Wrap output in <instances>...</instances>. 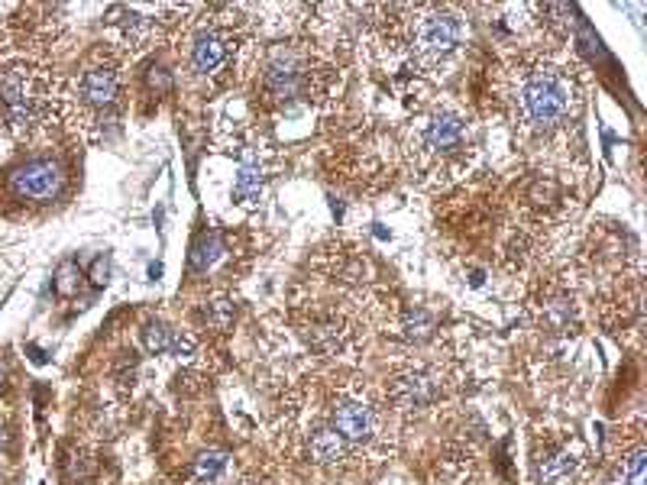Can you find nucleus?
<instances>
[{"label": "nucleus", "mask_w": 647, "mask_h": 485, "mask_svg": "<svg viewBox=\"0 0 647 485\" xmlns=\"http://www.w3.org/2000/svg\"><path fill=\"white\" fill-rule=\"evenodd\" d=\"M499 101L528 146H550L570 136L583 114L580 72L550 52L515 55L499 75Z\"/></svg>", "instance_id": "f257e3e1"}, {"label": "nucleus", "mask_w": 647, "mask_h": 485, "mask_svg": "<svg viewBox=\"0 0 647 485\" xmlns=\"http://www.w3.org/2000/svg\"><path fill=\"white\" fill-rule=\"evenodd\" d=\"M479 156V127L460 104L444 101L411 120L402 143L408 175L421 185L447 188L473 169Z\"/></svg>", "instance_id": "f03ea898"}, {"label": "nucleus", "mask_w": 647, "mask_h": 485, "mask_svg": "<svg viewBox=\"0 0 647 485\" xmlns=\"http://www.w3.org/2000/svg\"><path fill=\"white\" fill-rule=\"evenodd\" d=\"M337 68L311 43H279L269 46L256 75V97L266 110L288 114V110L321 104L334 91Z\"/></svg>", "instance_id": "7ed1b4c3"}, {"label": "nucleus", "mask_w": 647, "mask_h": 485, "mask_svg": "<svg viewBox=\"0 0 647 485\" xmlns=\"http://www.w3.org/2000/svg\"><path fill=\"white\" fill-rule=\"evenodd\" d=\"M55 107L52 81L39 65L10 62L0 68V123L26 140L49 123Z\"/></svg>", "instance_id": "20e7f679"}, {"label": "nucleus", "mask_w": 647, "mask_h": 485, "mask_svg": "<svg viewBox=\"0 0 647 485\" xmlns=\"http://www.w3.org/2000/svg\"><path fill=\"white\" fill-rule=\"evenodd\" d=\"M327 421L343 440H347V447L353 453H360L379 440V431H382L379 398L369 392L360 379L340 382L334 385V392H330Z\"/></svg>", "instance_id": "39448f33"}, {"label": "nucleus", "mask_w": 647, "mask_h": 485, "mask_svg": "<svg viewBox=\"0 0 647 485\" xmlns=\"http://www.w3.org/2000/svg\"><path fill=\"white\" fill-rule=\"evenodd\" d=\"M233 55H237V33L224 20H204L185 39V59L201 78L220 75L233 62Z\"/></svg>", "instance_id": "423d86ee"}, {"label": "nucleus", "mask_w": 647, "mask_h": 485, "mask_svg": "<svg viewBox=\"0 0 647 485\" xmlns=\"http://www.w3.org/2000/svg\"><path fill=\"white\" fill-rule=\"evenodd\" d=\"M65 185V169L55 159H30L10 172V191L20 201H52Z\"/></svg>", "instance_id": "0eeeda50"}, {"label": "nucleus", "mask_w": 647, "mask_h": 485, "mask_svg": "<svg viewBox=\"0 0 647 485\" xmlns=\"http://www.w3.org/2000/svg\"><path fill=\"white\" fill-rule=\"evenodd\" d=\"M444 392V382H440V372L431 366H411L389 382V398L398 411H424L431 408L434 401Z\"/></svg>", "instance_id": "6e6552de"}, {"label": "nucleus", "mask_w": 647, "mask_h": 485, "mask_svg": "<svg viewBox=\"0 0 647 485\" xmlns=\"http://www.w3.org/2000/svg\"><path fill=\"white\" fill-rule=\"evenodd\" d=\"M120 91H123V78H120V68L101 62V65H91L81 72L78 85H75V97L78 104L91 110V114H110L120 101Z\"/></svg>", "instance_id": "1a4fd4ad"}, {"label": "nucleus", "mask_w": 647, "mask_h": 485, "mask_svg": "<svg viewBox=\"0 0 647 485\" xmlns=\"http://www.w3.org/2000/svg\"><path fill=\"white\" fill-rule=\"evenodd\" d=\"M305 453L314 466H324V469H350L356 453L347 447L334 427H330L327 418H311L308 431H305Z\"/></svg>", "instance_id": "9d476101"}, {"label": "nucleus", "mask_w": 647, "mask_h": 485, "mask_svg": "<svg viewBox=\"0 0 647 485\" xmlns=\"http://www.w3.org/2000/svg\"><path fill=\"white\" fill-rule=\"evenodd\" d=\"M583 473V456L570 447H554L538 460L541 485H576Z\"/></svg>", "instance_id": "9b49d317"}, {"label": "nucleus", "mask_w": 647, "mask_h": 485, "mask_svg": "<svg viewBox=\"0 0 647 485\" xmlns=\"http://www.w3.org/2000/svg\"><path fill=\"white\" fill-rule=\"evenodd\" d=\"M143 346L153 356H191L195 353V337L182 334V330H172L162 321H149L143 327Z\"/></svg>", "instance_id": "f8f14e48"}, {"label": "nucleus", "mask_w": 647, "mask_h": 485, "mask_svg": "<svg viewBox=\"0 0 647 485\" xmlns=\"http://www.w3.org/2000/svg\"><path fill=\"white\" fill-rule=\"evenodd\" d=\"M263 188H266V165L259 152H246L240 159V169H237V182H233V198L243 207H256L259 198H263Z\"/></svg>", "instance_id": "ddd939ff"}, {"label": "nucleus", "mask_w": 647, "mask_h": 485, "mask_svg": "<svg viewBox=\"0 0 647 485\" xmlns=\"http://www.w3.org/2000/svg\"><path fill=\"white\" fill-rule=\"evenodd\" d=\"M220 256H224V240H220V233H214V230L201 233L195 246H191V269H198V272L211 269Z\"/></svg>", "instance_id": "4468645a"}, {"label": "nucleus", "mask_w": 647, "mask_h": 485, "mask_svg": "<svg viewBox=\"0 0 647 485\" xmlns=\"http://www.w3.org/2000/svg\"><path fill=\"white\" fill-rule=\"evenodd\" d=\"M233 314H237V304L227 295H214L201 304V321L211 330H227L233 324Z\"/></svg>", "instance_id": "2eb2a0df"}, {"label": "nucleus", "mask_w": 647, "mask_h": 485, "mask_svg": "<svg viewBox=\"0 0 647 485\" xmlns=\"http://www.w3.org/2000/svg\"><path fill=\"white\" fill-rule=\"evenodd\" d=\"M402 334L405 340L411 343H424V340H431L434 334V317L424 311V308H408L402 314Z\"/></svg>", "instance_id": "dca6fc26"}, {"label": "nucleus", "mask_w": 647, "mask_h": 485, "mask_svg": "<svg viewBox=\"0 0 647 485\" xmlns=\"http://www.w3.org/2000/svg\"><path fill=\"white\" fill-rule=\"evenodd\" d=\"M644 463H647L644 443H635V447H628L622 453V469H618V473L625 476L628 485H644Z\"/></svg>", "instance_id": "f3484780"}, {"label": "nucleus", "mask_w": 647, "mask_h": 485, "mask_svg": "<svg viewBox=\"0 0 647 485\" xmlns=\"http://www.w3.org/2000/svg\"><path fill=\"white\" fill-rule=\"evenodd\" d=\"M227 469V453L220 450H208L195 460V479L198 482H217Z\"/></svg>", "instance_id": "a211bd4d"}, {"label": "nucleus", "mask_w": 647, "mask_h": 485, "mask_svg": "<svg viewBox=\"0 0 647 485\" xmlns=\"http://www.w3.org/2000/svg\"><path fill=\"white\" fill-rule=\"evenodd\" d=\"M55 288H59V295H75L78 291V269L72 266V262H65L59 275H55Z\"/></svg>", "instance_id": "6ab92c4d"}, {"label": "nucleus", "mask_w": 647, "mask_h": 485, "mask_svg": "<svg viewBox=\"0 0 647 485\" xmlns=\"http://www.w3.org/2000/svg\"><path fill=\"white\" fill-rule=\"evenodd\" d=\"M107 272H110L107 259H98V262H94V269H91V279H94V285H104V282H107Z\"/></svg>", "instance_id": "aec40b11"}, {"label": "nucleus", "mask_w": 647, "mask_h": 485, "mask_svg": "<svg viewBox=\"0 0 647 485\" xmlns=\"http://www.w3.org/2000/svg\"><path fill=\"white\" fill-rule=\"evenodd\" d=\"M240 485H272L269 479H263V476H243L240 479Z\"/></svg>", "instance_id": "412c9836"}, {"label": "nucleus", "mask_w": 647, "mask_h": 485, "mask_svg": "<svg viewBox=\"0 0 647 485\" xmlns=\"http://www.w3.org/2000/svg\"><path fill=\"white\" fill-rule=\"evenodd\" d=\"M7 379H10V372H7V366H4V363H0V392H4V388H7Z\"/></svg>", "instance_id": "4be33fe9"}, {"label": "nucleus", "mask_w": 647, "mask_h": 485, "mask_svg": "<svg viewBox=\"0 0 647 485\" xmlns=\"http://www.w3.org/2000/svg\"><path fill=\"white\" fill-rule=\"evenodd\" d=\"M605 485H628V482H625V476H622V473H615L612 479H605Z\"/></svg>", "instance_id": "5701e85b"}, {"label": "nucleus", "mask_w": 647, "mask_h": 485, "mask_svg": "<svg viewBox=\"0 0 647 485\" xmlns=\"http://www.w3.org/2000/svg\"><path fill=\"white\" fill-rule=\"evenodd\" d=\"M7 440H10V434H7V427H4V424H0V450H4V447H7Z\"/></svg>", "instance_id": "b1692460"}]
</instances>
